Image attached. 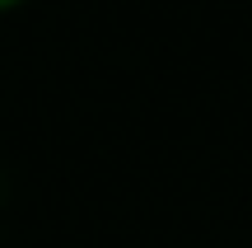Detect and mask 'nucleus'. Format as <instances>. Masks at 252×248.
<instances>
[{
	"label": "nucleus",
	"instance_id": "1",
	"mask_svg": "<svg viewBox=\"0 0 252 248\" xmlns=\"http://www.w3.org/2000/svg\"><path fill=\"white\" fill-rule=\"evenodd\" d=\"M28 0H0V14H14V9H24Z\"/></svg>",
	"mask_w": 252,
	"mask_h": 248
}]
</instances>
